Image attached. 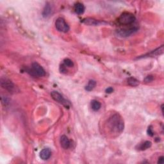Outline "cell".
I'll list each match as a JSON object with an SVG mask.
<instances>
[{"label": "cell", "instance_id": "cell-20", "mask_svg": "<svg viewBox=\"0 0 164 164\" xmlns=\"http://www.w3.org/2000/svg\"><path fill=\"white\" fill-rule=\"evenodd\" d=\"M153 80H154V77L152 75H148L144 78V81L146 83H149V82L153 81Z\"/></svg>", "mask_w": 164, "mask_h": 164}, {"label": "cell", "instance_id": "cell-16", "mask_svg": "<svg viewBox=\"0 0 164 164\" xmlns=\"http://www.w3.org/2000/svg\"><path fill=\"white\" fill-rule=\"evenodd\" d=\"M96 86V81L93 80H89L87 85H86L85 90L87 91H92Z\"/></svg>", "mask_w": 164, "mask_h": 164}, {"label": "cell", "instance_id": "cell-22", "mask_svg": "<svg viewBox=\"0 0 164 164\" xmlns=\"http://www.w3.org/2000/svg\"><path fill=\"white\" fill-rule=\"evenodd\" d=\"M164 162V157H160L158 158V163L159 164H163Z\"/></svg>", "mask_w": 164, "mask_h": 164}, {"label": "cell", "instance_id": "cell-9", "mask_svg": "<svg viewBox=\"0 0 164 164\" xmlns=\"http://www.w3.org/2000/svg\"><path fill=\"white\" fill-rule=\"evenodd\" d=\"M60 145L64 149H67L71 147V141L68 137L65 135H62L60 137Z\"/></svg>", "mask_w": 164, "mask_h": 164}, {"label": "cell", "instance_id": "cell-18", "mask_svg": "<svg viewBox=\"0 0 164 164\" xmlns=\"http://www.w3.org/2000/svg\"><path fill=\"white\" fill-rule=\"evenodd\" d=\"M63 63L65 66H67L68 67H72L74 66L73 62L69 59H65L63 60Z\"/></svg>", "mask_w": 164, "mask_h": 164}, {"label": "cell", "instance_id": "cell-3", "mask_svg": "<svg viewBox=\"0 0 164 164\" xmlns=\"http://www.w3.org/2000/svg\"><path fill=\"white\" fill-rule=\"evenodd\" d=\"M28 72L33 76H44L46 75V71L42 66L37 62H33L31 65V69H29Z\"/></svg>", "mask_w": 164, "mask_h": 164}, {"label": "cell", "instance_id": "cell-19", "mask_svg": "<svg viewBox=\"0 0 164 164\" xmlns=\"http://www.w3.org/2000/svg\"><path fill=\"white\" fill-rule=\"evenodd\" d=\"M1 99L2 105H4L5 107V106H7L9 104L10 99H9V98L8 97H7V96H1Z\"/></svg>", "mask_w": 164, "mask_h": 164}, {"label": "cell", "instance_id": "cell-12", "mask_svg": "<svg viewBox=\"0 0 164 164\" xmlns=\"http://www.w3.org/2000/svg\"><path fill=\"white\" fill-rule=\"evenodd\" d=\"M85 8L84 5L81 3H77L75 5V12L77 14L81 15L82 14H83L85 12Z\"/></svg>", "mask_w": 164, "mask_h": 164}, {"label": "cell", "instance_id": "cell-2", "mask_svg": "<svg viewBox=\"0 0 164 164\" xmlns=\"http://www.w3.org/2000/svg\"><path fill=\"white\" fill-rule=\"evenodd\" d=\"M135 19V16L133 14L129 12H124L118 18V22L121 25H128L133 23Z\"/></svg>", "mask_w": 164, "mask_h": 164}, {"label": "cell", "instance_id": "cell-13", "mask_svg": "<svg viewBox=\"0 0 164 164\" xmlns=\"http://www.w3.org/2000/svg\"><path fill=\"white\" fill-rule=\"evenodd\" d=\"M83 22L86 24V25H91V26H96L99 25L100 24H101V22H100L99 21L96 20L94 19H92V18H87V19H85Z\"/></svg>", "mask_w": 164, "mask_h": 164}, {"label": "cell", "instance_id": "cell-17", "mask_svg": "<svg viewBox=\"0 0 164 164\" xmlns=\"http://www.w3.org/2000/svg\"><path fill=\"white\" fill-rule=\"evenodd\" d=\"M151 145H152L151 142L145 141V142H144L143 144H142L141 145H140L139 149H141V150H142V151L145 150V149H149V147H151Z\"/></svg>", "mask_w": 164, "mask_h": 164}, {"label": "cell", "instance_id": "cell-10", "mask_svg": "<svg viewBox=\"0 0 164 164\" xmlns=\"http://www.w3.org/2000/svg\"><path fill=\"white\" fill-rule=\"evenodd\" d=\"M51 155V151L49 148H44L40 153V158L43 160H48Z\"/></svg>", "mask_w": 164, "mask_h": 164}, {"label": "cell", "instance_id": "cell-4", "mask_svg": "<svg viewBox=\"0 0 164 164\" xmlns=\"http://www.w3.org/2000/svg\"><path fill=\"white\" fill-rule=\"evenodd\" d=\"M1 86L10 93L13 94L17 91L15 85L13 83L12 81H10L9 78L6 77H2L1 78Z\"/></svg>", "mask_w": 164, "mask_h": 164}, {"label": "cell", "instance_id": "cell-1", "mask_svg": "<svg viewBox=\"0 0 164 164\" xmlns=\"http://www.w3.org/2000/svg\"><path fill=\"white\" fill-rule=\"evenodd\" d=\"M107 126L111 133L114 134L121 133L124 128V121L118 114L113 115L108 119Z\"/></svg>", "mask_w": 164, "mask_h": 164}, {"label": "cell", "instance_id": "cell-8", "mask_svg": "<svg viewBox=\"0 0 164 164\" xmlns=\"http://www.w3.org/2000/svg\"><path fill=\"white\" fill-rule=\"evenodd\" d=\"M163 46H162L156 49L154 51H153L151 52H150L149 53H147L143 56H141L140 57H138V59H142V58H147V57H157L158 55H160L163 54Z\"/></svg>", "mask_w": 164, "mask_h": 164}, {"label": "cell", "instance_id": "cell-14", "mask_svg": "<svg viewBox=\"0 0 164 164\" xmlns=\"http://www.w3.org/2000/svg\"><path fill=\"white\" fill-rule=\"evenodd\" d=\"M101 107V103L99 102L97 100H92L91 101V108L95 112L98 111Z\"/></svg>", "mask_w": 164, "mask_h": 164}, {"label": "cell", "instance_id": "cell-5", "mask_svg": "<svg viewBox=\"0 0 164 164\" xmlns=\"http://www.w3.org/2000/svg\"><path fill=\"white\" fill-rule=\"evenodd\" d=\"M55 26L57 30L60 32L67 33L69 31V26L62 17H59L55 21Z\"/></svg>", "mask_w": 164, "mask_h": 164}, {"label": "cell", "instance_id": "cell-23", "mask_svg": "<svg viewBox=\"0 0 164 164\" xmlns=\"http://www.w3.org/2000/svg\"><path fill=\"white\" fill-rule=\"evenodd\" d=\"M147 133H148V135H150V136H153V132L152 131V128H151V126L148 128Z\"/></svg>", "mask_w": 164, "mask_h": 164}, {"label": "cell", "instance_id": "cell-7", "mask_svg": "<svg viewBox=\"0 0 164 164\" xmlns=\"http://www.w3.org/2000/svg\"><path fill=\"white\" fill-rule=\"evenodd\" d=\"M137 30L136 28H131L129 29H120L116 31V34L121 37H126L129 36L132 33L135 32Z\"/></svg>", "mask_w": 164, "mask_h": 164}, {"label": "cell", "instance_id": "cell-11", "mask_svg": "<svg viewBox=\"0 0 164 164\" xmlns=\"http://www.w3.org/2000/svg\"><path fill=\"white\" fill-rule=\"evenodd\" d=\"M52 13V7L49 3H46L42 11V16L44 18H47L50 16Z\"/></svg>", "mask_w": 164, "mask_h": 164}, {"label": "cell", "instance_id": "cell-15", "mask_svg": "<svg viewBox=\"0 0 164 164\" xmlns=\"http://www.w3.org/2000/svg\"><path fill=\"white\" fill-rule=\"evenodd\" d=\"M127 83L131 87H137L139 85V81L133 77H130L127 80Z\"/></svg>", "mask_w": 164, "mask_h": 164}, {"label": "cell", "instance_id": "cell-21", "mask_svg": "<svg viewBox=\"0 0 164 164\" xmlns=\"http://www.w3.org/2000/svg\"><path fill=\"white\" fill-rule=\"evenodd\" d=\"M105 92H106V93H107V94H111L113 92V89L112 88V87H108V88H107L105 90Z\"/></svg>", "mask_w": 164, "mask_h": 164}, {"label": "cell", "instance_id": "cell-6", "mask_svg": "<svg viewBox=\"0 0 164 164\" xmlns=\"http://www.w3.org/2000/svg\"><path fill=\"white\" fill-rule=\"evenodd\" d=\"M51 96L52 98L55 101L59 103L60 104H62L66 108H68L69 107V103L67 100H66L64 97H63L61 94H60L59 92L57 91H52L51 92Z\"/></svg>", "mask_w": 164, "mask_h": 164}]
</instances>
